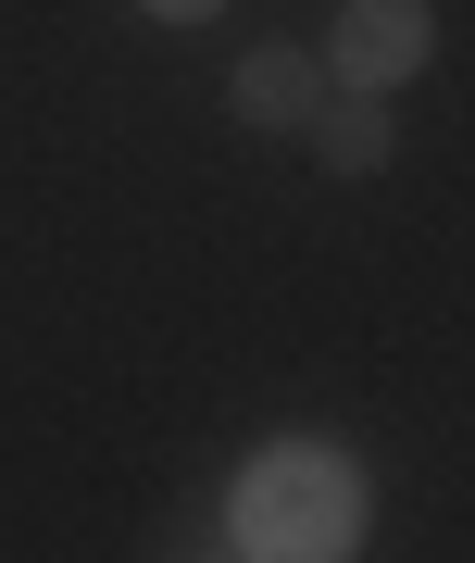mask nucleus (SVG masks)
<instances>
[{"label":"nucleus","instance_id":"obj_4","mask_svg":"<svg viewBox=\"0 0 475 563\" xmlns=\"http://www.w3.org/2000/svg\"><path fill=\"white\" fill-rule=\"evenodd\" d=\"M300 125H313V151L338 163V176H376V163H388V113H376V101H338V113L313 101Z\"/></svg>","mask_w":475,"mask_h":563},{"label":"nucleus","instance_id":"obj_5","mask_svg":"<svg viewBox=\"0 0 475 563\" xmlns=\"http://www.w3.org/2000/svg\"><path fill=\"white\" fill-rule=\"evenodd\" d=\"M151 13H213V0H151Z\"/></svg>","mask_w":475,"mask_h":563},{"label":"nucleus","instance_id":"obj_3","mask_svg":"<svg viewBox=\"0 0 475 563\" xmlns=\"http://www.w3.org/2000/svg\"><path fill=\"white\" fill-rule=\"evenodd\" d=\"M313 101H325V76L300 51H251V63H238V113H251V125H300Z\"/></svg>","mask_w":475,"mask_h":563},{"label":"nucleus","instance_id":"obj_1","mask_svg":"<svg viewBox=\"0 0 475 563\" xmlns=\"http://www.w3.org/2000/svg\"><path fill=\"white\" fill-rule=\"evenodd\" d=\"M251 551H351V476L325 451H288L251 476Z\"/></svg>","mask_w":475,"mask_h":563},{"label":"nucleus","instance_id":"obj_2","mask_svg":"<svg viewBox=\"0 0 475 563\" xmlns=\"http://www.w3.org/2000/svg\"><path fill=\"white\" fill-rule=\"evenodd\" d=\"M426 63V0H351L338 13V76L351 88H388Z\"/></svg>","mask_w":475,"mask_h":563}]
</instances>
